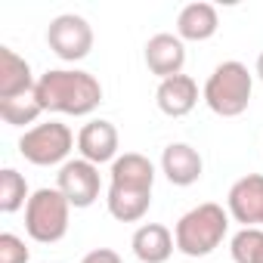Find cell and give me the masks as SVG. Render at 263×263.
Segmentation results:
<instances>
[{"instance_id":"obj_3","label":"cell","mask_w":263,"mask_h":263,"mask_svg":"<svg viewBox=\"0 0 263 263\" xmlns=\"http://www.w3.org/2000/svg\"><path fill=\"white\" fill-rule=\"evenodd\" d=\"M229 232V211H223L214 201H204L192 211H186L177 226H174V238H177V251L186 257H208L214 254L223 238Z\"/></svg>"},{"instance_id":"obj_11","label":"cell","mask_w":263,"mask_h":263,"mask_svg":"<svg viewBox=\"0 0 263 263\" xmlns=\"http://www.w3.org/2000/svg\"><path fill=\"white\" fill-rule=\"evenodd\" d=\"M146 65L161 81H167L174 74H183V65H186V47H183V41L177 34H167V31L149 37V44H146Z\"/></svg>"},{"instance_id":"obj_9","label":"cell","mask_w":263,"mask_h":263,"mask_svg":"<svg viewBox=\"0 0 263 263\" xmlns=\"http://www.w3.org/2000/svg\"><path fill=\"white\" fill-rule=\"evenodd\" d=\"M226 211L241 229H263V174H248L232 183Z\"/></svg>"},{"instance_id":"obj_6","label":"cell","mask_w":263,"mask_h":263,"mask_svg":"<svg viewBox=\"0 0 263 263\" xmlns=\"http://www.w3.org/2000/svg\"><path fill=\"white\" fill-rule=\"evenodd\" d=\"M71 149H74V134H71V127L62 124V121L34 124V127L25 130L22 140H19V155L28 164H37V167L65 164Z\"/></svg>"},{"instance_id":"obj_5","label":"cell","mask_w":263,"mask_h":263,"mask_svg":"<svg viewBox=\"0 0 263 263\" xmlns=\"http://www.w3.org/2000/svg\"><path fill=\"white\" fill-rule=\"evenodd\" d=\"M68 217H71L68 198L56 186L53 189L44 186V189L31 192V198L25 204V232L41 245H56L68 232Z\"/></svg>"},{"instance_id":"obj_7","label":"cell","mask_w":263,"mask_h":263,"mask_svg":"<svg viewBox=\"0 0 263 263\" xmlns=\"http://www.w3.org/2000/svg\"><path fill=\"white\" fill-rule=\"evenodd\" d=\"M47 44L62 62H81L93 50V28L84 16L62 13L47 25Z\"/></svg>"},{"instance_id":"obj_14","label":"cell","mask_w":263,"mask_h":263,"mask_svg":"<svg viewBox=\"0 0 263 263\" xmlns=\"http://www.w3.org/2000/svg\"><path fill=\"white\" fill-rule=\"evenodd\" d=\"M130 248L140 263H167L177 248V238L164 223H143L130 238Z\"/></svg>"},{"instance_id":"obj_19","label":"cell","mask_w":263,"mask_h":263,"mask_svg":"<svg viewBox=\"0 0 263 263\" xmlns=\"http://www.w3.org/2000/svg\"><path fill=\"white\" fill-rule=\"evenodd\" d=\"M235 263H263V229H238L229 241Z\"/></svg>"},{"instance_id":"obj_13","label":"cell","mask_w":263,"mask_h":263,"mask_svg":"<svg viewBox=\"0 0 263 263\" xmlns=\"http://www.w3.org/2000/svg\"><path fill=\"white\" fill-rule=\"evenodd\" d=\"M155 102L167 118H186L195 105H198V84L189 74H174L167 81L158 84L155 90Z\"/></svg>"},{"instance_id":"obj_22","label":"cell","mask_w":263,"mask_h":263,"mask_svg":"<svg viewBox=\"0 0 263 263\" xmlns=\"http://www.w3.org/2000/svg\"><path fill=\"white\" fill-rule=\"evenodd\" d=\"M257 78H260V84H263V53L257 56Z\"/></svg>"},{"instance_id":"obj_10","label":"cell","mask_w":263,"mask_h":263,"mask_svg":"<svg viewBox=\"0 0 263 263\" xmlns=\"http://www.w3.org/2000/svg\"><path fill=\"white\" fill-rule=\"evenodd\" d=\"M118 146H121L118 127L111 121H102V118L87 121L81 127V134H78V152H81V158L90 161V164H96V167L115 161L118 158Z\"/></svg>"},{"instance_id":"obj_18","label":"cell","mask_w":263,"mask_h":263,"mask_svg":"<svg viewBox=\"0 0 263 263\" xmlns=\"http://www.w3.org/2000/svg\"><path fill=\"white\" fill-rule=\"evenodd\" d=\"M41 115H44V108H41V102H37V96H34V93L19 96V99H7V102H0V118H4L10 127L34 124Z\"/></svg>"},{"instance_id":"obj_21","label":"cell","mask_w":263,"mask_h":263,"mask_svg":"<svg viewBox=\"0 0 263 263\" xmlns=\"http://www.w3.org/2000/svg\"><path fill=\"white\" fill-rule=\"evenodd\" d=\"M81 263H124V260H121L118 251H111V248H96V251H90Z\"/></svg>"},{"instance_id":"obj_12","label":"cell","mask_w":263,"mask_h":263,"mask_svg":"<svg viewBox=\"0 0 263 263\" xmlns=\"http://www.w3.org/2000/svg\"><path fill=\"white\" fill-rule=\"evenodd\" d=\"M37 78L31 74V65L10 47H0V102L19 99L34 93Z\"/></svg>"},{"instance_id":"obj_8","label":"cell","mask_w":263,"mask_h":263,"mask_svg":"<svg viewBox=\"0 0 263 263\" xmlns=\"http://www.w3.org/2000/svg\"><path fill=\"white\" fill-rule=\"evenodd\" d=\"M56 189L68 198L71 208H90L99 198V189H102L99 167L84 161V158L65 161L59 167V174H56Z\"/></svg>"},{"instance_id":"obj_1","label":"cell","mask_w":263,"mask_h":263,"mask_svg":"<svg viewBox=\"0 0 263 263\" xmlns=\"http://www.w3.org/2000/svg\"><path fill=\"white\" fill-rule=\"evenodd\" d=\"M155 186V164L140 152H124L108 171V214L118 223H140L149 214Z\"/></svg>"},{"instance_id":"obj_2","label":"cell","mask_w":263,"mask_h":263,"mask_svg":"<svg viewBox=\"0 0 263 263\" xmlns=\"http://www.w3.org/2000/svg\"><path fill=\"white\" fill-rule=\"evenodd\" d=\"M34 96L44 111L84 118L99 108L102 84L90 71H81V68H50L37 78Z\"/></svg>"},{"instance_id":"obj_16","label":"cell","mask_w":263,"mask_h":263,"mask_svg":"<svg viewBox=\"0 0 263 263\" xmlns=\"http://www.w3.org/2000/svg\"><path fill=\"white\" fill-rule=\"evenodd\" d=\"M220 28V16L211 4H186L177 16V37L180 41H192V44H201V41H211Z\"/></svg>"},{"instance_id":"obj_17","label":"cell","mask_w":263,"mask_h":263,"mask_svg":"<svg viewBox=\"0 0 263 263\" xmlns=\"http://www.w3.org/2000/svg\"><path fill=\"white\" fill-rule=\"evenodd\" d=\"M31 192H28V183L25 177L16 171V167H4L0 171V211L4 214H16L28 204Z\"/></svg>"},{"instance_id":"obj_15","label":"cell","mask_w":263,"mask_h":263,"mask_svg":"<svg viewBox=\"0 0 263 263\" xmlns=\"http://www.w3.org/2000/svg\"><path fill=\"white\" fill-rule=\"evenodd\" d=\"M204 161L198 155V149H192L189 143H171L161 155V174L174 183V186H192L201 180Z\"/></svg>"},{"instance_id":"obj_4","label":"cell","mask_w":263,"mask_h":263,"mask_svg":"<svg viewBox=\"0 0 263 263\" xmlns=\"http://www.w3.org/2000/svg\"><path fill=\"white\" fill-rule=\"evenodd\" d=\"M251 93H254V74L248 71V65L229 59V62H220L211 78L204 81V102L214 115L220 118H238L248 111L251 105Z\"/></svg>"},{"instance_id":"obj_20","label":"cell","mask_w":263,"mask_h":263,"mask_svg":"<svg viewBox=\"0 0 263 263\" xmlns=\"http://www.w3.org/2000/svg\"><path fill=\"white\" fill-rule=\"evenodd\" d=\"M31 260V251L25 248V241L13 232H4L0 235V263H28Z\"/></svg>"}]
</instances>
